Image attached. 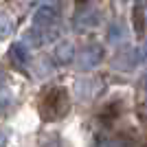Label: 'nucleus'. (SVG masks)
I'll return each instance as SVG.
<instances>
[{
	"label": "nucleus",
	"instance_id": "obj_7",
	"mask_svg": "<svg viewBox=\"0 0 147 147\" xmlns=\"http://www.w3.org/2000/svg\"><path fill=\"white\" fill-rule=\"evenodd\" d=\"M99 20H101V13L99 11H84L81 16H77V29L79 31H86V29H92V26L99 24Z\"/></svg>",
	"mask_w": 147,
	"mask_h": 147
},
{
	"label": "nucleus",
	"instance_id": "obj_9",
	"mask_svg": "<svg viewBox=\"0 0 147 147\" xmlns=\"http://www.w3.org/2000/svg\"><path fill=\"white\" fill-rule=\"evenodd\" d=\"M13 31V20L7 16L5 11H0V40H5V37L11 35Z\"/></svg>",
	"mask_w": 147,
	"mask_h": 147
},
{
	"label": "nucleus",
	"instance_id": "obj_4",
	"mask_svg": "<svg viewBox=\"0 0 147 147\" xmlns=\"http://www.w3.org/2000/svg\"><path fill=\"white\" fill-rule=\"evenodd\" d=\"M26 42L33 44V46H42V44L51 42L57 37V29H40V26H33V29L26 33Z\"/></svg>",
	"mask_w": 147,
	"mask_h": 147
},
{
	"label": "nucleus",
	"instance_id": "obj_5",
	"mask_svg": "<svg viewBox=\"0 0 147 147\" xmlns=\"http://www.w3.org/2000/svg\"><path fill=\"white\" fill-rule=\"evenodd\" d=\"M134 66H138V59H136V51L134 49H123L117 57H114V68H121V70H132Z\"/></svg>",
	"mask_w": 147,
	"mask_h": 147
},
{
	"label": "nucleus",
	"instance_id": "obj_11",
	"mask_svg": "<svg viewBox=\"0 0 147 147\" xmlns=\"http://www.w3.org/2000/svg\"><path fill=\"white\" fill-rule=\"evenodd\" d=\"M123 37H125V31H123V24H112V29H110V35H108V40H110V42H121Z\"/></svg>",
	"mask_w": 147,
	"mask_h": 147
},
{
	"label": "nucleus",
	"instance_id": "obj_6",
	"mask_svg": "<svg viewBox=\"0 0 147 147\" xmlns=\"http://www.w3.org/2000/svg\"><path fill=\"white\" fill-rule=\"evenodd\" d=\"M9 59L16 64V66H26L29 64V51H26V46L22 42H16L11 44V49H9Z\"/></svg>",
	"mask_w": 147,
	"mask_h": 147
},
{
	"label": "nucleus",
	"instance_id": "obj_2",
	"mask_svg": "<svg viewBox=\"0 0 147 147\" xmlns=\"http://www.w3.org/2000/svg\"><path fill=\"white\" fill-rule=\"evenodd\" d=\"M101 59H103V49H101L99 44H90V46H86V49L79 53L77 66H79V70H92L94 66H99Z\"/></svg>",
	"mask_w": 147,
	"mask_h": 147
},
{
	"label": "nucleus",
	"instance_id": "obj_8",
	"mask_svg": "<svg viewBox=\"0 0 147 147\" xmlns=\"http://www.w3.org/2000/svg\"><path fill=\"white\" fill-rule=\"evenodd\" d=\"M75 57V46L70 42H59L55 49V59L59 61V64H70Z\"/></svg>",
	"mask_w": 147,
	"mask_h": 147
},
{
	"label": "nucleus",
	"instance_id": "obj_14",
	"mask_svg": "<svg viewBox=\"0 0 147 147\" xmlns=\"http://www.w3.org/2000/svg\"><path fill=\"white\" fill-rule=\"evenodd\" d=\"M20 2H24V5H29V2H35V0H20Z\"/></svg>",
	"mask_w": 147,
	"mask_h": 147
},
{
	"label": "nucleus",
	"instance_id": "obj_3",
	"mask_svg": "<svg viewBox=\"0 0 147 147\" xmlns=\"http://www.w3.org/2000/svg\"><path fill=\"white\" fill-rule=\"evenodd\" d=\"M57 20H59V11H57L53 5H44L40 7L33 16V26H40V29H55Z\"/></svg>",
	"mask_w": 147,
	"mask_h": 147
},
{
	"label": "nucleus",
	"instance_id": "obj_1",
	"mask_svg": "<svg viewBox=\"0 0 147 147\" xmlns=\"http://www.w3.org/2000/svg\"><path fill=\"white\" fill-rule=\"evenodd\" d=\"M70 103H68V94L64 88H51L42 99V105H40V112L46 121H55L61 119L68 112Z\"/></svg>",
	"mask_w": 147,
	"mask_h": 147
},
{
	"label": "nucleus",
	"instance_id": "obj_15",
	"mask_svg": "<svg viewBox=\"0 0 147 147\" xmlns=\"http://www.w3.org/2000/svg\"><path fill=\"white\" fill-rule=\"evenodd\" d=\"M2 79H5V77H2V75H0V86H2Z\"/></svg>",
	"mask_w": 147,
	"mask_h": 147
},
{
	"label": "nucleus",
	"instance_id": "obj_12",
	"mask_svg": "<svg viewBox=\"0 0 147 147\" xmlns=\"http://www.w3.org/2000/svg\"><path fill=\"white\" fill-rule=\"evenodd\" d=\"M132 18H134V22H136V33L141 35L143 29H145V26H143V9H141V7H136V9H134V16H132Z\"/></svg>",
	"mask_w": 147,
	"mask_h": 147
},
{
	"label": "nucleus",
	"instance_id": "obj_10",
	"mask_svg": "<svg viewBox=\"0 0 147 147\" xmlns=\"http://www.w3.org/2000/svg\"><path fill=\"white\" fill-rule=\"evenodd\" d=\"M97 147H132V143L127 141V138H101V141L97 143Z\"/></svg>",
	"mask_w": 147,
	"mask_h": 147
},
{
	"label": "nucleus",
	"instance_id": "obj_13",
	"mask_svg": "<svg viewBox=\"0 0 147 147\" xmlns=\"http://www.w3.org/2000/svg\"><path fill=\"white\" fill-rule=\"evenodd\" d=\"M136 59H138V64H147V42H143L136 49Z\"/></svg>",
	"mask_w": 147,
	"mask_h": 147
}]
</instances>
